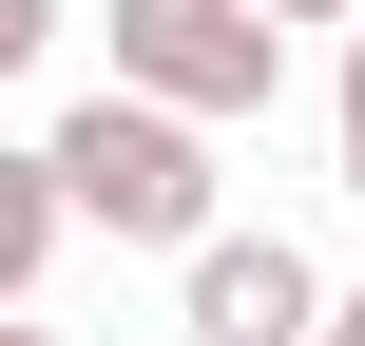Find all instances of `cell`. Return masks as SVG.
I'll list each match as a JSON object with an SVG mask.
<instances>
[{"mask_svg":"<svg viewBox=\"0 0 365 346\" xmlns=\"http://www.w3.org/2000/svg\"><path fill=\"white\" fill-rule=\"evenodd\" d=\"M38 154H58L77 231H115V250H173V270L212 250V116H173V96H115V77H96V96H77Z\"/></svg>","mask_w":365,"mask_h":346,"instance_id":"1","label":"cell"},{"mask_svg":"<svg viewBox=\"0 0 365 346\" xmlns=\"http://www.w3.org/2000/svg\"><path fill=\"white\" fill-rule=\"evenodd\" d=\"M115 96L269 116V96H289V19H269V0H115Z\"/></svg>","mask_w":365,"mask_h":346,"instance_id":"2","label":"cell"},{"mask_svg":"<svg viewBox=\"0 0 365 346\" xmlns=\"http://www.w3.org/2000/svg\"><path fill=\"white\" fill-rule=\"evenodd\" d=\"M327 308H346V289H327L289 231H212V250L173 270V327L192 346H327Z\"/></svg>","mask_w":365,"mask_h":346,"instance_id":"3","label":"cell"},{"mask_svg":"<svg viewBox=\"0 0 365 346\" xmlns=\"http://www.w3.org/2000/svg\"><path fill=\"white\" fill-rule=\"evenodd\" d=\"M77 231V193H58V154H0V308L38 289V250Z\"/></svg>","mask_w":365,"mask_h":346,"instance_id":"4","label":"cell"},{"mask_svg":"<svg viewBox=\"0 0 365 346\" xmlns=\"http://www.w3.org/2000/svg\"><path fill=\"white\" fill-rule=\"evenodd\" d=\"M38 39H58V0H0V77H19V58H38Z\"/></svg>","mask_w":365,"mask_h":346,"instance_id":"5","label":"cell"},{"mask_svg":"<svg viewBox=\"0 0 365 346\" xmlns=\"http://www.w3.org/2000/svg\"><path fill=\"white\" fill-rule=\"evenodd\" d=\"M269 19H365V0H269Z\"/></svg>","mask_w":365,"mask_h":346,"instance_id":"6","label":"cell"},{"mask_svg":"<svg viewBox=\"0 0 365 346\" xmlns=\"http://www.w3.org/2000/svg\"><path fill=\"white\" fill-rule=\"evenodd\" d=\"M327 346H365V289H346V308H327Z\"/></svg>","mask_w":365,"mask_h":346,"instance_id":"7","label":"cell"},{"mask_svg":"<svg viewBox=\"0 0 365 346\" xmlns=\"http://www.w3.org/2000/svg\"><path fill=\"white\" fill-rule=\"evenodd\" d=\"M0 346H58V327H19V308H0Z\"/></svg>","mask_w":365,"mask_h":346,"instance_id":"8","label":"cell"}]
</instances>
